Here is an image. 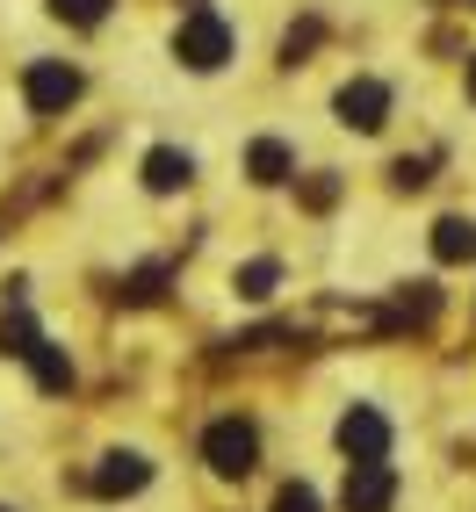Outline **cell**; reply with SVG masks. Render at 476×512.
Returning a JSON list of instances; mask_svg holds the SVG:
<instances>
[{
	"label": "cell",
	"mask_w": 476,
	"mask_h": 512,
	"mask_svg": "<svg viewBox=\"0 0 476 512\" xmlns=\"http://www.w3.org/2000/svg\"><path fill=\"white\" fill-rule=\"evenodd\" d=\"M0 347H8V354H29V347H37V332H29L22 311H15V318H0Z\"/></svg>",
	"instance_id": "obj_14"
},
{
	"label": "cell",
	"mask_w": 476,
	"mask_h": 512,
	"mask_svg": "<svg viewBox=\"0 0 476 512\" xmlns=\"http://www.w3.org/2000/svg\"><path fill=\"white\" fill-rule=\"evenodd\" d=\"M275 282H282L275 260H246V267H238V296H246V303H267V296H275Z\"/></svg>",
	"instance_id": "obj_12"
},
{
	"label": "cell",
	"mask_w": 476,
	"mask_h": 512,
	"mask_svg": "<svg viewBox=\"0 0 476 512\" xmlns=\"http://www.w3.org/2000/svg\"><path fill=\"white\" fill-rule=\"evenodd\" d=\"M130 303H152L159 296V267H145V275H130V289H123Z\"/></svg>",
	"instance_id": "obj_16"
},
{
	"label": "cell",
	"mask_w": 476,
	"mask_h": 512,
	"mask_svg": "<svg viewBox=\"0 0 476 512\" xmlns=\"http://www.w3.org/2000/svg\"><path fill=\"white\" fill-rule=\"evenodd\" d=\"M22 94H29V109H37V116H65V109L80 101V73H73L65 58H44V65H29Z\"/></svg>",
	"instance_id": "obj_3"
},
{
	"label": "cell",
	"mask_w": 476,
	"mask_h": 512,
	"mask_svg": "<svg viewBox=\"0 0 476 512\" xmlns=\"http://www.w3.org/2000/svg\"><path fill=\"white\" fill-rule=\"evenodd\" d=\"M0 512H8V505H0Z\"/></svg>",
	"instance_id": "obj_18"
},
{
	"label": "cell",
	"mask_w": 476,
	"mask_h": 512,
	"mask_svg": "<svg viewBox=\"0 0 476 512\" xmlns=\"http://www.w3.org/2000/svg\"><path fill=\"white\" fill-rule=\"evenodd\" d=\"M145 476H152V462H145V455H101L94 491H101V498H123V491H145Z\"/></svg>",
	"instance_id": "obj_7"
},
{
	"label": "cell",
	"mask_w": 476,
	"mask_h": 512,
	"mask_svg": "<svg viewBox=\"0 0 476 512\" xmlns=\"http://www.w3.org/2000/svg\"><path fill=\"white\" fill-rule=\"evenodd\" d=\"M174 51H181V65H195V73H217V65L231 58V29L217 22V15H188L181 29H174Z\"/></svg>",
	"instance_id": "obj_1"
},
{
	"label": "cell",
	"mask_w": 476,
	"mask_h": 512,
	"mask_svg": "<svg viewBox=\"0 0 476 512\" xmlns=\"http://www.w3.org/2000/svg\"><path fill=\"white\" fill-rule=\"evenodd\" d=\"M188 152H174V145H159L152 159H145V188H159V195H174V188H188Z\"/></svg>",
	"instance_id": "obj_8"
},
{
	"label": "cell",
	"mask_w": 476,
	"mask_h": 512,
	"mask_svg": "<svg viewBox=\"0 0 476 512\" xmlns=\"http://www.w3.org/2000/svg\"><path fill=\"white\" fill-rule=\"evenodd\" d=\"M469 101H476V51H469Z\"/></svg>",
	"instance_id": "obj_17"
},
{
	"label": "cell",
	"mask_w": 476,
	"mask_h": 512,
	"mask_svg": "<svg viewBox=\"0 0 476 512\" xmlns=\"http://www.w3.org/2000/svg\"><path fill=\"white\" fill-rule=\"evenodd\" d=\"M339 448H347L354 462H383V455H390V426H383V412L354 404V412L339 419Z\"/></svg>",
	"instance_id": "obj_6"
},
{
	"label": "cell",
	"mask_w": 476,
	"mask_h": 512,
	"mask_svg": "<svg viewBox=\"0 0 476 512\" xmlns=\"http://www.w3.org/2000/svg\"><path fill=\"white\" fill-rule=\"evenodd\" d=\"M29 368H37V383H44V390H65V383H73V361H65L51 339H37V347H29Z\"/></svg>",
	"instance_id": "obj_11"
},
{
	"label": "cell",
	"mask_w": 476,
	"mask_h": 512,
	"mask_svg": "<svg viewBox=\"0 0 476 512\" xmlns=\"http://www.w3.org/2000/svg\"><path fill=\"white\" fill-rule=\"evenodd\" d=\"M275 512H318V491H311V484H289V491L275 498Z\"/></svg>",
	"instance_id": "obj_15"
},
{
	"label": "cell",
	"mask_w": 476,
	"mask_h": 512,
	"mask_svg": "<svg viewBox=\"0 0 476 512\" xmlns=\"http://www.w3.org/2000/svg\"><path fill=\"white\" fill-rule=\"evenodd\" d=\"M202 455H210L217 476H246V469L260 462V433H253L246 419H217L210 433H202Z\"/></svg>",
	"instance_id": "obj_2"
},
{
	"label": "cell",
	"mask_w": 476,
	"mask_h": 512,
	"mask_svg": "<svg viewBox=\"0 0 476 512\" xmlns=\"http://www.w3.org/2000/svg\"><path fill=\"white\" fill-rule=\"evenodd\" d=\"M390 498H397V476L383 462H354L347 469V491H339L347 512H390Z\"/></svg>",
	"instance_id": "obj_5"
},
{
	"label": "cell",
	"mask_w": 476,
	"mask_h": 512,
	"mask_svg": "<svg viewBox=\"0 0 476 512\" xmlns=\"http://www.w3.org/2000/svg\"><path fill=\"white\" fill-rule=\"evenodd\" d=\"M339 123L347 130H383L390 123V87L383 80H347L339 87Z\"/></svg>",
	"instance_id": "obj_4"
},
{
	"label": "cell",
	"mask_w": 476,
	"mask_h": 512,
	"mask_svg": "<svg viewBox=\"0 0 476 512\" xmlns=\"http://www.w3.org/2000/svg\"><path fill=\"white\" fill-rule=\"evenodd\" d=\"M246 166H253V181H260V188H275V181H289V174H296V159H289V145H282V138H260V145L246 152Z\"/></svg>",
	"instance_id": "obj_9"
},
{
	"label": "cell",
	"mask_w": 476,
	"mask_h": 512,
	"mask_svg": "<svg viewBox=\"0 0 476 512\" xmlns=\"http://www.w3.org/2000/svg\"><path fill=\"white\" fill-rule=\"evenodd\" d=\"M51 15L73 22V29H94L101 15H109V0H51Z\"/></svg>",
	"instance_id": "obj_13"
},
{
	"label": "cell",
	"mask_w": 476,
	"mask_h": 512,
	"mask_svg": "<svg viewBox=\"0 0 476 512\" xmlns=\"http://www.w3.org/2000/svg\"><path fill=\"white\" fill-rule=\"evenodd\" d=\"M433 253L440 260H476V224L469 217H440L433 224Z\"/></svg>",
	"instance_id": "obj_10"
}]
</instances>
